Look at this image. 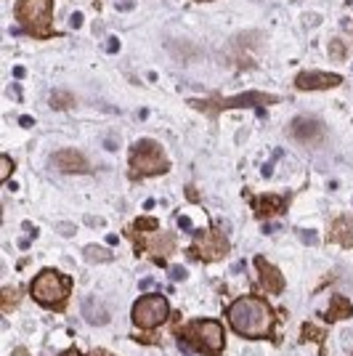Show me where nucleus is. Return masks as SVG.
<instances>
[{"mask_svg": "<svg viewBox=\"0 0 353 356\" xmlns=\"http://www.w3.org/2000/svg\"><path fill=\"white\" fill-rule=\"evenodd\" d=\"M178 223H181L183 232H192V221H189V218H178Z\"/></svg>", "mask_w": 353, "mask_h": 356, "instance_id": "obj_26", "label": "nucleus"}, {"mask_svg": "<svg viewBox=\"0 0 353 356\" xmlns=\"http://www.w3.org/2000/svg\"><path fill=\"white\" fill-rule=\"evenodd\" d=\"M136 226H138V229H141V232H154V229H157V221H154V218H138V223H136Z\"/></svg>", "mask_w": 353, "mask_h": 356, "instance_id": "obj_22", "label": "nucleus"}, {"mask_svg": "<svg viewBox=\"0 0 353 356\" xmlns=\"http://www.w3.org/2000/svg\"><path fill=\"white\" fill-rule=\"evenodd\" d=\"M22 125H24V128H32V118H22Z\"/></svg>", "mask_w": 353, "mask_h": 356, "instance_id": "obj_30", "label": "nucleus"}, {"mask_svg": "<svg viewBox=\"0 0 353 356\" xmlns=\"http://www.w3.org/2000/svg\"><path fill=\"white\" fill-rule=\"evenodd\" d=\"M16 298H22V293H16V290H11V287H6V290H3V309H6V312H11V309H14Z\"/></svg>", "mask_w": 353, "mask_h": 356, "instance_id": "obj_19", "label": "nucleus"}, {"mask_svg": "<svg viewBox=\"0 0 353 356\" xmlns=\"http://www.w3.org/2000/svg\"><path fill=\"white\" fill-rule=\"evenodd\" d=\"M192 335H194V341L202 346V351H207V354H221L223 327L218 325V322H210V319H205V322H194Z\"/></svg>", "mask_w": 353, "mask_h": 356, "instance_id": "obj_8", "label": "nucleus"}, {"mask_svg": "<svg viewBox=\"0 0 353 356\" xmlns=\"http://www.w3.org/2000/svg\"><path fill=\"white\" fill-rule=\"evenodd\" d=\"M170 314V306L162 296H144L133 306V325L149 330V327H160Z\"/></svg>", "mask_w": 353, "mask_h": 356, "instance_id": "obj_5", "label": "nucleus"}, {"mask_svg": "<svg viewBox=\"0 0 353 356\" xmlns=\"http://www.w3.org/2000/svg\"><path fill=\"white\" fill-rule=\"evenodd\" d=\"M199 242L192 250V255L202 258V261H218L229 252V239L223 237L218 229H207L205 234H197Z\"/></svg>", "mask_w": 353, "mask_h": 356, "instance_id": "obj_6", "label": "nucleus"}, {"mask_svg": "<svg viewBox=\"0 0 353 356\" xmlns=\"http://www.w3.org/2000/svg\"><path fill=\"white\" fill-rule=\"evenodd\" d=\"M8 93H11L14 99H19V96H22V88H19V86H11V88H8Z\"/></svg>", "mask_w": 353, "mask_h": 356, "instance_id": "obj_27", "label": "nucleus"}, {"mask_svg": "<svg viewBox=\"0 0 353 356\" xmlns=\"http://www.w3.org/2000/svg\"><path fill=\"white\" fill-rule=\"evenodd\" d=\"M255 266H258V271H261V284H263L268 293L279 296L281 290H284V280H281L279 271L271 266L265 258H255Z\"/></svg>", "mask_w": 353, "mask_h": 356, "instance_id": "obj_12", "label": "nucleus"}, {"mask_svg": "<svg viewBox=\"0 0 353 356\" xmlns=\"http://www.w3.org/2000/svg\"><path fill=\"white\" fill-rule=\"evenodd\" d=\"M14 74L16 77H24V67H14Z\"/></svg>", "mask_w": 353, "mask_h": 356, "instance_id": "obj_29", "label": "nucleus"}, {"mask_svg": "<svg viewBox=\"0 0 353 356\" xmlns=\"http://www.w3.org/2000/svg\"><path fill=\"white\" fill-rule=\"evenodd\" d=\"M170 163L165 157V152L157 141H138L131 152V176L144 178V176H157V173H167Z\"/></svg>", "mask_w": 353, "mask_h": 356, "instance_id": "obj_3", "label": "nucleus"}, {"mask_svg": "<svg viewBox=\"0 0 353 356\" xmlns=\"http://www.w3.org/2000/svg\"><path fill=\"white\" fill-rule=\"evenodd\" d=\"M170 277H173L176 282H181V280H186V268H183V266H173V268H170Z\"/></svg>", "mask_w": 353, "mask_h": 356, "instance_id": "obj_23", "label": "nucleus"}, {"mask_svg": "<svg viewBox=\"0 0 353 356\" xmlns=\"http://www.w3.org/2000/svg\"><path fill=\"white\" fill-rule=\"evenodd\" d=\"M252 208H255V213H258L261 218H268V216H274V213H281V210H284V202H281V197H261V200L252 202Z\"/></svg>", "mask_w": 353, "mask_h": 356, "instance_id": "obj_15", "label": "nucleus"}, {"mask_svg": "<svg viewBox=\"0 0 353 356\" xmlns=\"http://www.w3.org/2000/svg\"><path fill=\"white\" fill-rule=\"evenodd\" d=\"M271 102H279V96H268V93H242V96H236V99H223V102H213V104L192 102V106L205 109L210 115H218L226 106H258V104H271Z\"/></svg>", "mask_w": 353, "mask_h": 356, "instance_id": "obj_7", "label": "nucleus"}, {"mask_svg": "<svg viewBox=\"0 0 353 356\" xmlns=\"http://www.w3.org/2000/svg\"><path fill=\"white\" fill-rule=\"evenodd\" d=\"M32 298L43 306H59L69 298V280L61 277L59 271H43L32 282Z\"/></svg>", "mask_w": 353, "mask_h": 356, "instance_id": "obj_4", "label": "nucleus"}, {"mask_svg": "<svg viewBox=\"0 0 353 356\" xmlns=\"http://www.w3.org/2000/svg\"><path fill=\"white\" fill-rule=\"evenodd\" d=\"M290 131L297 141H303V144H313V141H319L324 134V125L319 120H311V118H297L293 120V125H290Z\"/></svg>", "mask_w": 353, "mask_h": 356, "instance_id": "obj_10", "label": "nucleus"}, {"mask_svg": "<svg viewBox=\"0 0 353 356\" xmlns=\"http://www.w3.org/2000/svg\"><path fill=\"white\" fill-rule=\"evenodd\" d=\"M345 56H348V51H345L343 40H332V43H329V59H332V61H343Z\"/></svg>", "mask_w": 353, "mask_h": 356, "instance_id": "obj_18", "label": "nucleus"}, {"mask_svg": "<svg viewBox=\"0 0 353 356\" xmlns=\"http://www.w3.org/2000/svg\"><path fill=\"white\" fill-rule=\"evenodd\" d=\"M85 261L88 264H106V261H112V252L106 250V248L90 245V248H85Z\"/></svg>", "mask_w": 353, "mask_h": 356, "instance_id": "obj_16", "label": "nucleus"}, {"mask_svg": "<svg viewBox=\"0 0 353 356\" xmlns=\"http://www.w3.org/2000/svg\"><path fill=\"white\" fill-rule=\"evenodd\" d=\"M72 104H74V99L69 93H64V90H56V93L51 96V106H54V109H69Z\"/></svg>", "mask_w": 353, "mask_h": 356, "instance_id": "obj_17", "label": "nucleus"}, {"mask_svg": "<svg viewBox=\"0 0 353 356\" xmlns=\"http://www.w3.org/2000/svg\"><path fill=\"white\" fill-rule=\"evenodd\" d=\"M11 170H14L11 157H0V178H3V181H6V178H11Z\"/></svg>", "mask_w": 353, "mask_h": 356, "instance_id": "obj_20", "label": "nucleus"}, {"mask_svg": "<svg viewBox=\"0 0 353 356\" xmlns=\"http://www.w3.org/2000/svg\"><path fill=\"white\" fill-rule=\"evenodd\" d=\"M96 356H101V354H96Z\"/></svg>", "mask_w": 353, "mask_h": 356, "instance_id": "obj_32", "label": "nucleus"}, {"mask_svg": "<svg viewBox=\"0 0 353 356\" xmlns=\"http://www.w3.org/2000/svg\"><path fill=\"white\" fill-rule=\"evenodd\" d=\"M106 48H109V54H117V51H120V40H117V38H109V40H106Z\"/></svg>", "mask_w": 353, "mask_h": 356, "instance_id": "obj_24", "label": "nucleus"}, {"mask_svg": "<svg viewBox=\"0 0 353 356\" xmlns=\"http://www.w3.org/2000/svg\"><path fill=\"white\" fill-rule=\"evenodd\" d=\"M297 237L303 239L306 245H316V242H319V234H316V232H303V229H297Z\"/></svg>", "mask_w": 353, "mask_h": 356, "instance_id": "obj_21", "label": "nucleus"}, {"mask_svg": "<svg viewBox=\"0 0 353 356\" xmlns=\"http://www.w3.org/2000/svg\"><path fill=\"white\" fill-rule=\"evenodd\" d=\"M117 8H120V11H131V8H133V3H120Z\"/></svg>", "mask_w": 353, "mask_h": 356, "instance_id": "obj_28", "label": "nucleus"}, {"mask_svg": "<svg viewBox=\"0 0 353 356\" xmlns=\"http://www.w3.org/2000/svg\"><path fill=\"white\" fill-rule=\"evenodd\" d=\"M51 3L54 0H16V22L30 32L32 38H51Z\"/></svg>", "mask_w": 353, "mask_h": 356, "instance_id": "obj_2", "label": "nucleus"}, {"mask_svg": "<svg viewBox=\"0 0 353 356\" xmlns=\"http://www.w3.org/2000/svg\"><path fill=\"white\" fill-rule=\"evenodd\" d=\"M83 316H85V322L93 327H101L109 322V312H106V306H101L99 298H85V300H83Z\"/></svg>", "mask_w": 353, "mask_h": 356, "instance_id": "obj_13", "label": "nucleus"}, {"mask_svg": "<svg viewBox=\"0 0 353 356\" xmlns=\"http://www.w3.org/2000/svg\"><path fill=\"white\" fill-rule=\"evenodd\" d=\"M332 242H338L343 248H351L353 245V218L351 216H343L338 221L332 223V232H329Z\"/></svg>", "mask_w": 353, "mask_h": 356, "instance_id": "obj_14", "label": "nucleus"}, {"mask_svg": "<svg viewBox=\"0 0 353 356\" xmlns=\"http://www.w3.org/2000/svg\"><path fill=\"white\" fill-rule=\"evenodd\" d=\"M67 356H80V354H77V351H69V354H67Z\"/></svg>", "mask_w": 353, "mask_h": 356, "instance_id": "obj_31", "label": "nucleus"}, {"mask_svg": "<svg viewBox=\"0 0 353 356\" xmlns=\"http://www.w3.org/2000/svg\"><path fill=\"white\" fill-rule=\"evenodd\" d=\"M54 163L64 173H85L88 170V160L77 149H61V152H56L54 154Z\"/></svg>", "mask_w": 353, "mask_h": 356, "instance_id": "obj_11", "label": "nucleus"}, {"mask_svg": "<svg viewBox=\"0 0 353 356\" xmlns=\"http://www.w3.org/2000/svg\"><path fill=\"white\" fill-rule=\"evenodd\" d=\"M69 24H72L74 30H77V27H83V14H72V19H69Z\"/></svg>", "mask_w": 353, "mask_h": 356, "instance_id": "obj_25", "label": "nucleus"}, {"mask_svg": "<svg viewBox=\"0 0 353 356\" xmlns=\"http://www.w3.org/2000/svg\"><path fill=\"white\" fill-rule=\"evenodd\" d=\"M229 322L245 338H265L274 327V314L261 298L247 296L234 300V306L229 309Z\"/></svg>", "mask_w": 353, "mask_h": 356, "instance_id": "obj_1", "label": "nucleus"}, {"mask_svg": "<svg viewBox=\"0 0 353 356\" xmlns=\"http://www.w3.org/2000/svg\"><path fill=\"white\" fill-rule=\"evenodd\" d=\"M343 83V77L335 72H316V70H309V72H300L295 77V86L300 90H324V88H335Z\"/></svg>", "mask_w": 353, "mask_h": 356, "instance_id": "obj_9", "label": "nucleus"}]
</instances>
